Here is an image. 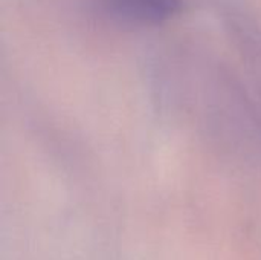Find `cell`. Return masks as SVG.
I'll use <instances>...</instances> for the list:
<instances>
[{
  "instance_id": "6da1fadb",
  "label": "cell",
  "mask_w": 261,
  "mask_h": 260,
  "mask_svg": "<svg viewBox=\"0 0 261 260\" xmlns=\"http://www.w3.org/2000/svg\"><path fill=\"white\" fill-rule=\"evenodd\" d=\"M99 6L110 17L135 25L159 23L171 17L180 0H98Z\"/></svg>"
}]
</instances>
